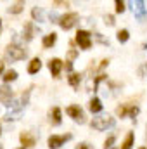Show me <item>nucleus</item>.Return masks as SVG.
Wrapping results in <instances>:
<instances>
[{"instance_id":"nucleus-20","label":"nucleus","mask_w":147,"mask_h":149,"mask_svg":"<svg viewBox=\"0 0 147 149\" xmlns=\"http://www.w3.org/2000/svg\"><path fill=\"white\" fill-rule=\"evenodd\" d=\"M3 83H9V81H14L16 78H17V71L16 70H7L5 73H3Z\"/></svg>"},{"instance_id":"nucleus-21","label":"nucleus","mask_w":147,"mask_h":149,"mask_svg":"<svg viewBox=\"0 0 147 149\" xmlns=\"http://www.w3.org/2000/svg\"><path fill=\"white\" fill-rule=\"evenodd\" d=\"M68 81H69V85H71V87L76 88V87L80 85V81H81V74H80V73H71V74H69V78H68Z\"/></svg>"},{"instance_id":"nucleus-6","label":"nucleus","mask_w":147,"mask_h":149,"mask_svg":"<svg viewBox=\"0 0 147 149\" xmlns=\"http://www.w3.org/2000/svg\"><path fill=\"white\" fill-rule=\"evenodd\" d=\"M71 137H73L71 134H66V135H50L49 141H47V144H49L50 149H59L61 146H64Z\"/></svg>"},{"instance_id":"nucleus-4","label":"nucleus","mask_w":147,"mask_h":149,"mask_svg":"<svg viewBox=\"0 0 147 149\" xmlns=\"http://www.w3.org/2000/svg\"><path fill=\"white\" fill-rule=\"evenodd\" d=\"M78 21H80V16H78V12H68V14L61 16L59 26H61L62 30H71L73 26H76V24H78Z\"/></svg>"},{"instance_id":"nucleus-14","label":"nucleus","mask_w":147,"mask_h":149,"mask_svg":"<svg viewBox=\"0 0 147 149\" xmlns=\"http://www.w3.org/2000/svg\"><path fill=\"white\" fill-rule=\"evenodd\" d=\"M88 109L94 113V114H97V113L102 111V102H101V99H99V97H94V99L88 102Z\"/></svg>"},{"instance_id":"nucleus-5","label":"nucleus","mask_w":147,"mask_h":149,"mask_svg":"<svg viewBox=\"0 0 147 149\" xmlns=\"http://www.w3.org/2000/svg\"><path fill=\"white\" fill-rule=\"evenodd\" d=\"M76 43L80 45V49L88 50L92 47V37H90V33L87 30H78V33H76Z\"/></svg>"},{"instance_id":"nucleus-3","label":"nucleus","mask_w":147,"mask_h":149,"mask_svg":"<svg viewBox=\"0 0 147 149\" xmlns=\"http://www.w3.org/2000/svg\"><path fill=\"white\" fill-rule=\"evenodd\" d=\"M23 102L21 101H12L9 106H7V113H5V116H3V120L5 121H16V120H19L21 118V114H23Z\"/></svg>"},{"instance_id":"nucleus-28","label":"nucleus","mask_w":147,"mask_h":149,"mask_svg":"<svg viewBox=\"0 0 147 149\" xmlns=\"http://www.w3.org/2000/svg\"><path fill=\"white\" fill-rule=\"evenodd\" d=\"M76 149H94V146H92V144H88V142H81V144H78V146H76Z\"/></svg>"},{"instance_id":"nucleus-9","label":"nucleus","mask_w":147,"mask_h":149,"mask_svg":"<svg viewBox=\"0 0 147 149\" xmlns=\"http://www.w3.org/2000/svg\"><path fill=\"white\" fill-rule=\"evenodd\" d=\"M12 97H14V92H12V88L7 83L0 85V102L5 104V106H9L12 102Z\"/></svg>"},{"instance_id":"nucleus-19","label":"nucleus","mask_w":147,"mask_h":149,"mask_svg":"<svg viewBox=\"0 0 147 149\" xmlns=\"http://www.w3.org/2000/svg\"><path fill=\"white\" fill-rule=\"evenodd\" d=\"M133 132H128L126 134V137H125V141H123V144H121V149H132L133 146Z\"/></svg>"},{"instance_id":"nucleus-22","label":"nucleus","mask_w":147,"mask_h":149,"mask_svg":"<svg viewBox=\"0 0 147 149\" xmlns=\"http://www.w3.org/2000/svg\"><path fill=\"white\" fill-rule=\"evenodd\" d=\"M116 38H118V42H119V43H125V42H128V38H130L128 30H119V31H118V35H116Z\"/></svg>"},{"instance_id":"nucleus-7","label":"nucleus","mask_w":147,"mask_h":149,"mask_svg":"<svg viewBox=\"0 0 147 149\" xmlns=\"http://www.w3.org/2000/svg\"><path fill=\"white\" fill-rule=\"evenodd\" d=\"M66 114H69L76 123H85V113H83V109L80 106H76V104L68 106L66 108Z\"/></svg>"},{"instance_id":"nucleus-36","label":"nucleus","mask_w":147,"mask_h":149,"mask_svg":"<svg viewBox=\"0 0 147 149\" xmlns=\"http://www.w3.org/2000/svg\"><path fill=\"white\" fill-rule=\"evenodd\" d=\"M104 149H114V148H104Z\"/></svg>"},{"instance_id":"nucleus-40","label":"nucleus","mask_w":147,"mask_h":149,"mask_svg":"<svg viewBox=\"0 0 147 149\" xmlns=\"http://www.w3.org/2000/svg\"><path fill=\"white\" fill-rule=\"evenodd\" d=\"M19 149H24V148H19Z\"/></svg>"},{"instance_id":"nucleus-35","label":"nucleus","mask_w":147,"mask_h":149,"mask_svg":"<svg viewBox=\"0 0 147 149\" xmlns=\"http://www.w3.org/2000/svg\"><path fill=\"white\" fill-rule=\"evenodd\" d=\"M0 31H2V21H0Z\"/></svg>"},{"instance_id":"nucleus-15","label":"nucleus","mask_w":147,"mask_h":149,"mask_svg":"<svg viewBox=\"0 0 147 149\" xmlns=\"http://www.w3.org/2000/svg\"><path fill=\"white\" fill-rule=\"evenodd\" d=\"M40 70H42V61H40L38 57L31 59V61H30V64H28V73L35 74V73H38Z\"/></svg>"},{"instance_id":"nucleus-23","label":"nucleus","mask_w":147,"mask_h":149,"mask_svg":"<svg viewBox=\"0 0 147 149\" xmlns=\"http://www.w3.org/2000/svg\"><path fill=\"white\" fill-rule=\"evenodd\" d=\"M31 88H33V85H31V87H30V88H28V90L23 94V97H21V102H23V106H26V104H28V101H30V94H31Z\"/></svg>"},{"instance_id":"nucleus-13","label":"nucleus","mask_w":147,"mask_h":149,"mask_svg":"<svg viewBox=\"0 0 147 149\" xmlns=\"http://www.w3.org/2000/svg\"><path fill=\"white\" fill-rule=\"evenodd\" d=\"M49 121H50L54 127L61 125V121H62V113H61V109H59L57 106H54V108L49 109Z\"/></svg>"},{"instance_id":"nucleus-2","label":"nucleus","mask_w":147,"mask_h":149,"mask_svg":"<svg viewBox=\"0 0 147 149\" xmlns=\"http://www.w3.org/2000/svg\"><path fill=\"white\" fill-rule=\"evenodd\" d=\"M114 123H116V120L109 116V114H97L92 121H90V127L92 128H95V130H107L111 127H114Z\"/></svg>"},{"instance_id":"nucleus-41","label":"nucleus","mask_w":147,"mask_h":149,"mask_svg":"<svg viewBox=\"0 0 147 149\" xmlns=\"http://www.w3.org/2000/svg\"><path fill=\"white\" fill-rule=\"evenodd\" d=\"M146 137H147V135H146Z\"/></svg>"},{"instance_id":"nucleus-34","label":"nucleus","mask_w":147,"mask_h":149,"mask_svg":"<svg viewBox=\"0 0 147 149\" xmlns=\"http://www.w3.org/2000/svg\"><path fill=\"white\" fill-rule=\"evenodd\" d=\"M142 70H146V73H147V64H146V66H144V68H142Z\"/></svg>"},{"instance_id":"nucleus-17","label":"nucleus","mask_w":147,"mask_h":149,"mask_svg":"<svg viewBox=\"0 0 147 149\" xmlns=\"http://www.w3.org/2000/svg\"><path fill=\"white\" fill-rule=\"evenodd\" d=\"M23 9H24V2H14V3H10V7L7 10H9V14H19Z\"/></svg>"},{"instance_id":"nucleus-33","label":"nucleus","mask_w":147,"mask_h":149,"mask_svg":"<svg viewBox=\"0 0 147 149\" xmlns=\"http://www.w3.org/2000/svg\"><path fill=\"white\" fill-rule=\"evenodd\" d=\"M2 71H3V63L0 61V74H2Z\"/></svg>"},{"instance_id":"nucleus-16","label":"nucleus","mask_w":147,"mask_h":149,"mask_svg":"<svg viewBox=\"0 0 147 149\" xmlns=\"http://www.w3.org/2000/svg\"><path fill=\"white\" fill-rule=\"evenodd\" d=\"M55 42H57V33H49V35H45V37H43L42 45H43L45 49H50Z\"/></svg>"},{"instance_id":"nucleus-38","label":"nucleus","mask_w":147,"mask_h":149,"mask_svg":"<svg viewBox=\"0 0 147 149\" xmlns=\"http://www.w3.org/2000/svg\"><path fill=\"white\" fill-rule=\"evenodd\" d=\"M0 149H3V148H2V144H0Z\"/></svg>"},{"instance_id":"nucleus-8","label":"nucleus","mask_w":147,"mask_h":149,"mask_svg":"<svg viewBox=\"0 0 147 149\" xmlns=\"http://www.w3.org/2000/svg\"><path fill=\"white\" fill-rule=\"evenodd\" d=\"M132 9H133V14H135V17H137L139 21H144V19L147 17L146 2H142V0H137V2H133V3H132Z\"/></svg>"},{"instance_id":"nucleus-31","label":"nucleus","mask_w":147,"mask_h":149,"mask_svg":"<svg viewBox=\"0 0 147 149\" xmlns=\"http://www.w3.org/2000/svg\"><path fill=\"white\" fill-rule=\"evenodd\" d=\"M64 68H66V71H71V70H73V63H71V61H66Z\"/></svg>"},{"instance_id":"nucleus-32","label":"nucleus","mask_w":147,"mask_h":149,"mask_svg":"<svg viewBox=\"0 0 147 149\" xmlns=\"http://www.w3.org/2000/svg\"><path fill=\"white\" fill-rule=\"evenodd\" d=\"M52 5H66L68 7V2H57L55 0V2H52Z\"/></svg>"},{"instance_id":"nucleus-1","label":"nucleus","mask_w":147,"mask_h":149,"mask_svg":"<svg viewBox=\"0 0 147 149\" xmlns=\"http://www.w3.org/2000/svg\"><path fill=\"white\" fill-rule=\"evenodd\" d=\"M26 57H28V52L23 47H19L17 43H9L5 47V59L14 63V61H23Z\"/></svg>"},{"instance_id":"nucleus-30","label":"nucleus","mask_w":147,"mask_h":149,"mask_svg":"<svg viewBox=\"0 0 147 149\" xmlns=\"http://www.w3.org/2000/svg\"><path fill=\"white\" fill-rule=\"evenodd\" d=\"M95 37H97V40H99L101 43H104V45H109V40H104V38L101 37V33H95Z\"/></svg>"},{"instance_id":"nucleus-25","label":"nucleus","mask_w":147,"mask_h":149,"mask_svg":"<svg viewBox=\"0 0 147 149\" xmlns=\"http://www.w3.org/2000/svg\"><path fill=\"white\" fill-rule=\"evenodd\" d=\"M116 12H118V14L125 12V2H123V0H116Z\"/></svg>"},{"instance_id":"nucleus-18","label":"nucleus","mask_w":147,"mask_h":149,"mask_svg":"<svg viewBox=\"0 0 147 149\" xmlns=\"http://www.w3.org/2000/svg\"><path fill=\"white\" fill-rule=\"evenodd\" d=\"M31 17H33V19H35V21H38V23H42V21H43V9H42V7H33V9H31Z\"/></svg>"},{"instance_id":"nucleus-39","label":"nucleus","mask_w":147,"mask_h":149,"mask_svg":"<svg viewBox=\"0 0 147 149\" xmlns=\"http://www.w3.org/2000/svg\"><path fill=\"white\" fill-rule=\"evenodd\" d=\"M0 134H2V128H0Z\"/></svg>"},{"instance_id":"nucleus-37","label":"nucleus","mask_w":147,"mask_h":149,"mask_svg":"<svg viewBox=\"0 0 147 149\" xmlns=\"http://www.w3.org/2000/svg\"><path fill=\"white\" fill-rule=\"evenodd\" d=\"M139 149H147V148H139Z\"/></svg>"},{"instance_id":"nucleus-11","label":"nucleus","mask_w":147,"mask_h":149,"mask_svg":"<svg viewBox=\"0 0 147 149\" xmlns=\"http://www.w3.org/2000/svg\"><path fill=\"white\" fill-rule=\"evenodd\" d=\"M19 141H21L23 148H33L37 144V137L31 132H21L19 134Z\"/></svg>"},{"instance_id":"nucleus-27","label":"nucleus","mask_w":147,"mask_h":149,"mask_svg":"<svg viewBox=\"0 0 147 149\" xmlns=\"http://www.w3.org/2000/svg\"><path fill=\"white\" fill-rule=\"evenodd\" d=\"M114 139H116L114 135L107 137V139H106V142H104V148H112V142H114Z\"/></svg>"},{"instance_id":"nucleus-26","label":"nucleus","mask_w":147,"mask_h":149,"mask_svg":"<svg viewBox=\"0 0 147 149\" xmlns=\"http://www.w3.org/2000/svg\"><path fill=\"white\" fill-rule=\"evenodd\" d=\"M49 19H50L52 23H59V21H61V16H59L57 12H50V14H49Z\"/></svg>"},{"instance_id":"nucleus-12","label":"nucleus","mask_w":147,"mask_h":149,"mask_svg":"<svg viewBox=\"0 0 147 149\" xmlns=\"http://www.w3.org/2000/svg\"><path fill=\"white\" fill-rule=\"evenodd\" d=\"M64 68V63L61 61V59H57V57H54V59H50V63H49V70H50V73L54 78H59V74H61V70Z\"/></svg>"},{"instance_id":"nucleus-24","label":"nucleus","mask_w":147,"mask_h":149,"mask_svg":"<svg viewBox=\"0 0 147 149\" xmlns=\"http://www.w3.org/2000/svg\"><path fill=\"white\" fill-rule=\"evenodd\" d=\"M104 23H106L107 26H114V24H116V21H114V16L106 14V16H104Z\"/></svg>"},{"instance_id":"nucleus-10","label":"nucleus","mask_w":147,"mask_h":149,"mask_svg":"<svg viewBox=\"0 0 147 149\" xmlns=\"http://www.w3.org/2000/svg\"><path fill=\"white\" fill-rule=\"evenodd\" d=\"M37 31H40V30L35 28V24H33L31 21L24 23V28H23V40H24V42H31L33 37L37 35Z\"/></svg>"},{"instance_id":"nucleus-29","label":"nucleus","mask_w":147,"mask_h":149,"mask_svg":"<svg viewBox=\"0 0 147 149\" xmlns=\"http://www.w3.org/2000/svg\"><path fill=\"white\" fill-rule=\"evenodd\" d=\"M76 56H78V50H74V49H71V50L68 52V59H69V61H73Z\"/></svg>"}]
</instances>
